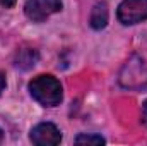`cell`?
<instances>
[{
    "label": "cell",
    "instance_id": "8fae6325",
    "mask_svg": "<svg viewBox=\"0 0 147 146\" xmlns=\"http://www.w3.org/2000/svg\"><path fill=\"white\" fill-rule=\"evenodd\" d=\"M5 84H7V79H5V74L0 71V93L3 91V88H5Z\"/></svg>",
    "mask_w": 147,
    "mask_h": 146
},
{
    "label": "cell",
    "instance_id": "9c48e42d",
    "mask_svg": "<svg viewBox=\"0 0 147 146\" xmlns=\"http://www.w3.org/2000/svg\"><path fill=\"white\" fill-rule=\"evenodd\" d=\"M140 119H142V124L147 127V100L142 103V113H140Z\"/></svg>",
    "mask_w": 147,
    "mask_h": 146
},
{
    "label": "cell",
    "instance_id": "52a82bcc",
    "mask_svg": "<svg viewBox=\"0 0 147 146\" xmlns=\"http://www.w3.org/2000/svg\"><path fill=\"white\" fill-rule=\"evenodd\" d=\"M89 24L96 31L106 28V24H108V5H106V2L94 3V7L91 10V16H89Z\"/></svg>",
    "mask_w": 147,
    "mask_h": 146
},
{
    "label": "cell",
    "instance_id": "7a4b0ae2",
    "mask_svg": "<svg viewBox=\"0 0 147 146\" xmlns=\"http://www.w3.org/2000/svg\"><path fill=\"white\" fill-rule=\"evenodd\" d=\"M116 17L125 26L147 21V0H123L118 5Z\"/></svg>",
    "mask_w": 147,
    "mask_h": 146
},
{
    "label": "cell",
    "instance_id": "277c9868",
    "mask_svg": "<svg viewBox=\"0 0 147 146\" xmlns=\"http://www.w3.org/2000/svg\"><path fill=\"white\" fill-rule=\"evenodd\" d=\"M120 83L127 88H146L147 86V67L142 60H130L123 67Z\"/></svg>",
    "mask_w": 147,
    "mask_h": 146
},
{
    "label": "cell",
    "instance_id": "30bf717a",
    "mask_svg": "<svg viewBox=\"0 0 147 146\" xmlns=\"http://www.w3.org/2000/svg\"><path fill=\"white\" fill-rule=\"evenodd\" d=\"M0 5L5 7V9H10V7L16 5V0H0Z\"/></svg>",
    "mask_w": 147,
    "mask_h": 146
},
{
    "label": "cell",
    "instance_id": "5b68a950",
    "mask_svg": "<svg viewBox=\"0 0 147 146\" xmlns=\"http://www.w3.org/2000/svg\"><path fill=\"white\" fill-rule=\"evenodd\" d=\"M29 139L38 146H57L62 141V132L55 124L41 122L31 129Z\"/></svg>",
    "mask_w": 147,
    "mask_h": 146
},
{
    "label": "cell",
    "instance_id": "6da1fadb",
    "mask_svg": "<svg viewBox=\"0 0 147 146\" xmlns=\"http://www.w3.org/2000/svg\"><path fill=\"white\" fill-rule=\"evenodd\" d=\"M29 93L43 107H57L63 98L62 84L50 74H41L29 83Z\"/></svg>",
    "mask_w": 147,
    "mask_h": 146
},
{
    "label": "cell",
    "instance_id": "3957f363",
    "mask_svg": "<svg viewBox=\"0 0 147 146\" xmlns=\"http://www.w3.org/2000/svg\"><path fill=\"white\" fill-rule=\"evenodd\" d=\"M62 7V0H28L24 5V14L34 23H43L50 16L60 12Z\"/></svg>",
    "mask_w": 147,
    "mask_h": 146
},
{
    "label": "cell",
    "instance_id": "7c38bea8",
    "mask_svg": "<svg viewBox=\"0 0 147 146\" xmlns=\"http://www.w3.org/2000/svg\"><path fill=\"white\" fill-rule=\"evenodd\" d=\"M3 141V132H2V129H0V143Z\"/></svg>",
    "mask_w": 147,
    "mask_h": 146
},
{
    "label": "cell",
    "instance_id": "8992f818",
    "mask_svg": "<svg viewBox=\"0 0 147 146\" xmlns=\"http://www.w3.org/2000/svg\"><path fill=\"white\" fill-rule=\"evenodd\" d=\"M39 60V52L34 48H22L16 53V59H14V65L21 71H29L33 69Z\"/></svg>",
    "mask_w": 147,
    "mask_h": 146
},
{
    "label": "cell",
    "instance_id": "ba28073f",
    "mask_svg": "<svg viewBox=\"0 0 147 146\" xmlns=\"http://www.w3.org/2000/svg\"><path fill=\"white\" fill-rule=\"evenodd\" d=\"M75 143L77 145H82V143L84 145H105L106 139L98 136V134H79L75 138Z\"/></svg>",
    "mask_w": 147,
    "mask_h": 146
}]
</instances>
